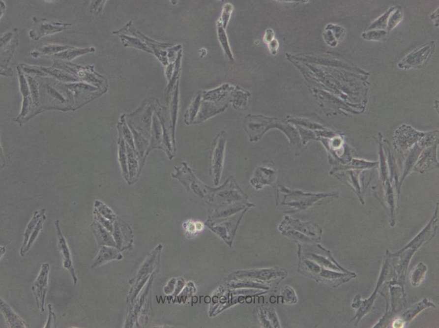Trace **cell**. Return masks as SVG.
Segmentation results:
<instances>
[{"label":"cell","instance_id":"obj_1","mask_svg":"<svg viewBox=\"0 0 439 328\" xmlns=\"http://www.w3.org/2000/svg\"><path fill=\"white\" fill-rule=\"evenodd\" d=\"M172 176L179 181L189 192L204 199H208L209 195H214L218 189H212L205 184L196 177L188 164L182 162L179 167H175Z\"/></svg>","mask_w":439,"mask_h":328},{"label":"cell","instance_id":"obj_2","mask_svg":"<svg viewBox=\"0 0 439 328\" xmlns=\"http://www.w3.org/2000/svg\"><path fill=\"white\" fill-rule=\"evenodd\" d=\"M113 33L118 35L123 34V35L134 36L139 38L140 40L151 49L153 53H154V55L161 62L162 65L166 66L169 64L168 53L166 51L167 49L172 46V44L161 43L152 40V39L147 37L139 30H137L133 26L132 21L126 24V26L121 28L120 30L113 32Z\"/></svg>","mask_w":439,"mask_h":328},{"label":"cell","instance_id":"obj_3","mask_svg":"<svg viewBox=\"0 0 439 328\" xmlns=\"http://www.w3.org/2000/svg\"><path fill=\"white\" fill-rule=\"evenodd\" d=\"M145 101L146 103H144L134 113L126 115V120L128 125L132 126L139 133L149 139L151 130L152 113L153 111H155L156 106L152 109V105Z\"/></svg>","mask_w":439,"mask_h":328},{"label":"cell","instance_id":"obj_4","mask_svg":"<svg viewBox=\"0 0 439 328\" xmlns=\"http://www.w3.org/2000/svg\"><path fill=\"white\" fill-rule=\"evenodd\" d=\"M226 138L220 133L215 139L211 153V172L215 185H218L223 169Z\"/></svg>","mask_w":439,"mask_h":328},{"label":"cell","instance_id":"obj_5","mask_svg":"<svg viewBox=\"0 0 439 328\" xmlns=\"http://www.w3.org/2000/svg\"><path fill=\"white\" fill-rule=\"evenodd\" d=\"M50 265L43 263L40 271L32 286V291L36 302L37 306L42 312L44 311L46 297L48 290V281Z\"/></svg>","mask_w":439,"mask_h":328},{"label":"cell","instance_id":"obj_6","mask_svg":"<svg viewBox=\"0 0 439 328\" xmlns=\"http://www.w3.org/2000/svg\"><path fill=\"white\" fill-rule=\"evenodd\" d=\"M34 27L29 31V36L33 40L37 41L43 36L52 35L66 30L72 24L63 23L58 22H51L33 17Z\"/></svg>","mask_w":439,"mask_h":328},{"label":"cell","instance_id":"obj_7","mask_svg":"<svg viewBox=\"0 0 439 328\" xmlns=\"http://www.w3.org/2000/svg\"><path fill=\"white\" fill-rule=\"evenodd\" d=\"M152 121L149 145L145 155L144 159V165L148 155H149L152 150L155 149H161L164 150L170 160H172L174 157V156L169 152V151L168 150L164 145L163 131L159 119H157V116H153L152 117Z\"/></svg>","mask_w":439,"mask_h":328},{"label":"cell","instance_id":"obj_8","mask_svg":"<svg viewBox=\"0 0 439 328\" xmlns=\"http://www.w3.org/2000/svg\"><path fill=\"white\" fill-rule=\"evenodd\" d=\"M55 226L58 237V247L62 258L63 267L70 272L74 285L76 286L78 282V278L73 267L70 250L68 248L66 239L62 233L59 220H57L55 222Z\"/></svg>","mask_w":439,"mask_h":328},{"label":"cell","instance_id":"obj_9","mask_svg":"<svg viewBox=\"0 0 439 328\" xmlns=\"http://www.w3.org/2000/svg\"><path fill=\"white\" fill-rule=\"evenodd\" d=\"M433 51L432 44L418 49L411 52L399 63V66L402 68H409L423 64L428 60Z\"/></svg>","mask_w":439,"mask_h":328},{"label":"cell","instance_id":"obj_10","mask_svg":"<svg viewBox=\"0 0 439 328\" xmlns=\"http://www.w3.org/2000/svg\"><path fill=\"white\" fill-rule=\"evenodd\" d=\"M18 75L19 78L20 88L23 96V102L21 115L18 118V120L22 119L24 117L28 115L31 112L32 105V96L30 90L28 86L26 77H25L21 68L18 67Z\"/></svg>","mask_w":439,"mask_h":328},{"label":"cell","instance_id":"obj_11","mask_svg":"<svg viewBox=\"0 0 439 328\" xmlns=\"http://www.w3.org/2000/svg\"><path fill=\"white\" fill-rule=\"evenodd\" d=\"M0 308H1V311L9 328H27L29 327L22 319V318L18 315L2 298H0Z\"/></svg>","mask_w":439,"mask_h":328},{"label":"cell","instance_id":"obj_12","mask_svg":"<svg viewBox=\"0 0 439 328\" xmlns=\"http://www.w3.org/2000/svg\"><path fill=\"white\" fill-rule=\"evenodd\" d=\"M115 247L101 246L96 258L92 264L91 268L99 267L102 264L115 259L120 260L122 255Z\"/></svg>","mask_w":439,"mask_h":328},{"label":"cell","instance_id":"obj_13","mask_svg":"<svg viewBox=\"0 0 439 328\" xmlns=\"http://www.w3.org/2000/svg\"><path fill=\"white\" fill-rule=\"evenodd\" d=\"M92 232L95 237L98 246H108L115 247L116 246L115 241L111 236L110 232L102 226L96 220L91 224Z\"/></svg>","mask_w":439,"mask_h":328},{"label":"cell","instance_id":"obj_14","mask_svg":"<svg viewBox=\"0 0 439 328\" xmlns=\"http://www.w3.org/2000/svg\"><path fill=\"white\" fill-rule=\"evenodd\" d=\"M179 81L178 80L175 87L174 94H173L172 97L170 107V117L172 130L173 146H174L175 151L176 150L175 136L176 129L177 119V114H178L179 110Z\"/></svg>","mask_w":439,"mask_h":328},{"label":"cell","instance_id":"obj_15","mask_svg":"<svg viewBox=\"0 0 439 328\" xmlns=\"http://www.w3.org/2000/svg\"><path fill=\"white\" fill-rule=\"evenodd\" d=\"M126 148L127 156L128 170L129 173V182L131 185L139 177V160L137 155L136 151L133 149L131 147L126 143Z\"/></svg>","mask_w":439,"mask_h":328},{"label":"cell","instance_id":"obj_16","mask_svg":"<svg viewBox=\"0 0 439 328\" xmlns=\"http://www.w3.org/2000/svg\"><path fill=\"white\" fill-rule=\"evenodd\" d=\"M118 146H119V161L121 172L126 182H129V173L128 170L127 156L125 141L122 135L119 133L118 138Z\"/></svg>","mask_w":439,"mask_h":328},{"label":"cell","instance_id":"obj_17","mask_svg":"<svg viewBox=\"0 0 439 328\" xmlns=\"http://www.w3.org/2000/svg\"><path fill=\"white\" fill-rule=\"evenodd\" d=\"M94 52L95 49L92 47L88 48H77L71 47L66 51L54 55L53 57L60 60L71 61L73 60V59L85 55V54Z\"/></svg>","mask_w":439,"mask_h":328},{"label":"cell","instance_id":"obj_18","mask_svg":"<svg viewBox=\"0 0 439 328\" xmlns=\"http://www.w3.org/2000/svg\"><path fill=\"white\" fill-rule=\"evenodd\" d=\"M45 212L46 209H44L34 212L32 219L28 224L27 227L26 229V231H25V233L24 234V238L23 243L21 248V252H20V253H22L24 250L25 248H26V247H27L28 241L29 240V238H30L32 233L34 231V229H35V228L36 227L39 220H40L44 214H45Z\"/></svg>","mask_w":439,"mask_h":328},{"label":"cell","instance_id":"obj_19","mask_svg":"<svg viewBox=\"0 0 439 328\" xmlns=\"http://www.w3.org/2000/svg\"><path fill=\"white\" fill-rule=\"evenodd\" d=\"M121 39L122 45L125 47H131L136 49L140 51H144L147 53L154 55V53L151 49L147 47L145 43L143 42L139 38L134 36H131L126 35H119Z\"/></svg>","mask_w":439,"mask_h":328},{"label":"cell","instance_id":"obj_20","mask_svg":"<svg viewBox=\"0 0 439 328\" xmlns=\"http://www.w3.org/2000/svg\"><path fill=\"white\" fill-rule=\"evenodd\" d=\"M118 133H120L124 138L125 143L136 151L134 136L126 122V115L121 116L120 120L117 125Z\"/></svg>","mask_w":439,"mask_h":328},{"label":"cell","instance_id":"obj_21","mask_svg":"<svg viewBox=\"0 0 439 328\" xmlns=\"http://www.w3.org/2000/svg\"><path fill=\"white\" fill-rule=\"evenodd\" d=\"M202 92H199L189 107L184 115V121L186 124H193L196 117L198 114L202 101Z\"/></svg>","mask_w":439,"mask_h":328},{"label":"cell","instance_id":"obj_22","mask_svg":"<svg viewBox=\"0 0 439 328\" xmlns=\"http://www.w3.org/2000/svg\"><path fill=\"white\" fill-rule=\"evenodd\" d=\"M182 57V51L180 50L177 53L176 61H175V67L171 79L169 82V86L167 87V95L169 96L171 91L174 90L177 81L179 80L180 76V72L181 69V62Z\"/></svg>","mask_w":439,"mask_h":328},{"label":"cell","instance_id":"obj_23","mask_svg":"<svg viewBox=\"0 0 439 328\" xmlns=\"http://www.w3.org/2000/svg\"><path fill=\"white\" fill-rule=\"evenodd\" d=\"M217 27H217L218 28L217 30H218V38L222 47H223L226 56H228L230 60H233V55H232L230 50L228 37L226 36L223 24H222L220 20L217 24Z\"/></svg>","mask_w":439,"mask_h":328},{"label":"cell","instance_id":"obj_24","mask_svg":"<svg viewBox=\"0 0 439 328\" xmlns=\"http://www.w3.org/2000/svg\"><path fill=\"white\" fill-rule=\"evenodd\" d=\"M46 218L47 217L46 214H44L40 220H39L36 227L35 228V229H34V231L31 235L30 238H29V240L28 241L27 247H26V248H25L23 252L21 253V255L22 257L26 255V254L28 252L29 249H30V248H31L34 241H36V239L38 237L39 233H41L42 229H43V224L44 222H45Z\"/></svg>","mask_w":439,"mask_h":328},{"label":"cell","instance_id":"obj_25","mask_svg":"<svg viewBox=\"0 0 439 328\" xmlns=\"http://www.w3.org/2000/svg\"><path fill=\"white\" fill-rule=\"evenodd\" d=\"M94 207L103 217L112 222L115 221L117 218L116 214L106 204L100 200H96L95 202Z\"/></svg>","mask_w":439,"mask_h":328},{"label":"cell","instance_id":"obj_26","mask_svg":"<svg viewBox=\"0 0 439 328\" xmlns=\"http://www.w3.org/2000/svg\"><path fill=\"white\" fill-rule=\"evenodd\" d=\"M71 47L66 46L49 45L48 46H44L41 48L38 52L39 55H40V54L41 55L42 54V55H54L59 53L66 51Z\"/></svg>","mask_w":439,"mask_h":328},{"label":"cell","instance_id":"obj_27","mask_svg":"<svg viewBox=\"0 0 439 328\" xmlns=\"http://www.w3.org/2000/svg\"><path fill=\"white\" fill-rule=\"evenodd\" d=\"M28 81L29 88H30L33 103L34 107H36L39 104L38 85L36 80H34L30 76H28Z\"/></svg>","mask_w":439,"mask_h":328},{"label":"cell","instance_id":"obj_28","mask_svg":"<svg viewBox=\"0 0 439 328\" xmlns=\"http://www.w3.org/2000/svg\"><path fill=\"white\" fill-rule=\"evenodd\" d=\"M93 216L94 219L99 222L103 227H104L108 232H112L113 231V226L112 222L109 221L98 211V210L95 208L93 210Z\"/></svg>","mask_w":439,"mask_h":328},{"label":"cell","instance_id":"obj_29","mask_svg":"<svg viewBox=\"0 0 439 328\" xmlns=\"http://www.w3.org/2000/svg\"><path fill=\"white\" fill-rule=\"evenodd\" d=\"M362 37L367 40H381L386 37V32L382 30H373L363 33Z\"/></svg>","mask_w":439,"mask_h":328},{"label":"cell","instance_id":"obj_30","mask_svg":"<svg viewBox=\"0 0 439 328\" xmlns=\"http://www.w3.org/2000/svg\"><path fill=\"white\" fill-rule=\"evenodd\" d=\"M390 15L389 17L388 23L387 24L388 31L392 30L402 21L403 17L402 12L399 10H397L395 12L393 11Z\"/></svg>","mask_w":439,"mask_h":328},{"label":"cell","instance_id":"obj_31","mask_svg":"<svg viewBox=\"0 0 439 328\" xmlns=\"http://www.w3.org/2000/svg\"><path fill=\"white\" fill-rule=\"evenodd\" d=\"M42 69L44 70V71H46V72L50 73L51 75L56 77L57 78H58L59 80L67 81H77V80L73 77H71V76L68 75H65V73H62V72L59 71V70L52 69V68H42Z\"/></svg>","mask_w":439,"mask_h":328},{"label":"cell","instance_id":"obj_32","mask_svg":"<svg viewBox=\"0 0 439 328\" xmlns=\"http://www.w3.org/2000/svg\"><path fill=\"white\" fill-rule=\"evenodd\" d=\"M233 9V6L230 3H226L224 6L222 17L220 19L224 28H225L228 24Z\"/></svg>","mask_w":439,"mask_h":328},{"label":"cell","instance_id":"obj_33","mask_svg":"<svg viewBox=\"0 0 439 328\" xmlns=\"http://www.w3.org/2000/svg\"><path fill=\"white\" fill-rule=\"evenodd\" d=\"M48 318L47 324L45 326L46 328H57V316L53 311L52 306L51 304L48 305Z\"/></svg>","mask_w":439,"mask_h":328},{"label":"cell","instance_id":"obj_34","mask_svg":"<svg viewBox=\"0 0 439 328\" xmlns=\"http://www.w3.org/2000/svg\"><path fill=\"white\" fill-rule=\"evenodd\" d=\"M392 12L393 10H392V8L389 9V11H388L387 13L384 14V15L380 18L377 21L375 22L370 28H378V29H380L381 28H383V26H385V23L386 21H388V19Z\"/></svg>","mask_w":439,"mask_h":328},{"label":"cell","instance_id":"obj_35","mask_svg":"<svg viewBox=\"0 0 439 328\" xmlns=\"http://www.w3.org/2000/svg\"><path fill=\"white\" fill-rule=\"evenodd\" d=\"M106 2V1H93L90 8V12L97 15L98 13L102 11Z\"/></svg>","mask_w":439,"mask_h":328},{"label":"cell","instance_id":"obj_36","mask_svg":"<svg viewBox=\"0 0 439 328\" xmlns=\"http://www.w3.org/2000/svg\"><path fill=\"white\" fill-rule=\"evenodd\" d=\"M174 67H175V62H171V63H169V64L167 65V66L166 68V71H165L166 76L167 80L169 81V82L170 81V80L171 79L172 76L173 74V71H174Z\"/></svg>","mask_w":439,"mask_h":328},{"label":"cell","instance_id":"obj_37","mask_svg":"<svg viewBox=\"0 0 439 328\" xmlns=\"http://www.w3.org/2000/svg\"><path fill=\"white\" fill-rule=\"evenodd\" d=\"M185 229L186 231L191 233H195L196 231L195 223L192 221H189L185 223Z\"/></svg>","mask_w":439,"mask_h":328},{"label":"cell","instance_id":"obj_38","mask_svg":"<svg viewBox=\"0 0 439 328\" xmlns=\"http://www.w3.org/2000/svg\"><path fill=\"white\" fill-rule=\"evenodd\" d=\"M197 231H201L203 229L204 225L200 222L195 223Z\"/></svg>","mask_w":439,"mask_h":328},{"label":"cell","instance_id":"obj_39","mask_svg":"<svg viewBox=\"0 0 439 328\" xmlns=\"http://www.w3.org/2000/svg\"><path fill=\"white\" fill-rule=\"evenodd\" d=\"M3 153V150L2 148H1V169H2L4 167V165L5 164V160Z\"/></svg>","mask_w":439,"mask_h":328},{"label":"cell","instance_id":"obj_40","mask_svg":"<svg viewBox=\"0 0 439 328\" xmlns=\"http://www.w3.org/2000/svg\"><path fill=\"white\" fill-rule=\"evenodd\" d=\"M1 2V18L3 16V14L4 13L5 9H6V6H5V4L3 1H0Z\"/></svg>","mask_w":439,"mask_h":328},{"label":"cell","instance_id":"obj_41","mask_svg":"<svg viewBox=\"0 0 439 328\" xmlns=\"http://www.w3.org/2000/svg\"><path fill=\"white\" fill-rule=\"evenodd\" d=\"M0 249H1V258L2 257V256L4 255V254L5 253V252H6V248H5V247L3 246H1V248H0Z\"/></svg>","mask_w":439,"mask_h":328}]
</instances>
